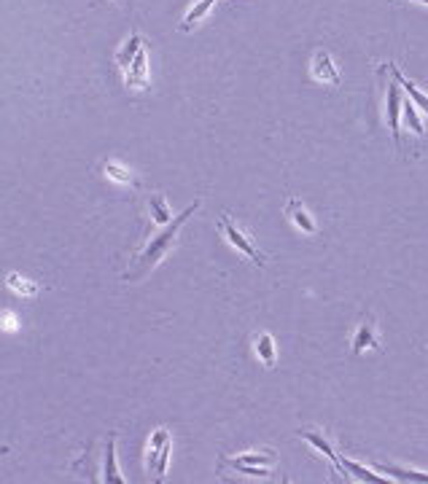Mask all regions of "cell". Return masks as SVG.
<instances>
[{
  "label": "cell",
  "mask_w": 428,
  "mask_h": 484,
  "mask_svg": "<svg viewBox=\"0 0 428 484\" xmlns=\"http://www.w3.org/2000/svg\"><path fill=\"white\" fill-rule=\"evenodd\" d=\"M199 205H202V199H194V202L186 207L181 216L172 218L170 223H165V229H162L157 237H151L146 248H143V251H140V253L132 258V266L124 272V280H140L143 275H148L154 266L160 264L162 258H165V253H167V251L172 248V242H175V237H178L181 226H184L186 221H189V218H192L197 210H199Z\"/></svg>",
  "instance_id": "6da1fadb"
},
{
  "label": "cell",
  "mask_w": 428,
  "mask_h": 484,
  "mask_svg": "<svg viewBox=\"0 0 428 484\" xmlns=\"http://www.w3.org/2000/svg\"><path fill=\"white\" fill-rule=\"evenodd\" d=\"M219 226H221V231L226 234V240L232 242V245L237 248V251H243V253L248 256V258H251L254 264H259V266L267 264V256L261 253V251H259L256 245H254V242L248 240V234H243V231L237 229V226H234V223L229 221V218L221 216V223H219Z\"/></svg>",
  "instance_id": "7a4b0ae2"
},
{
  "label": "cell",
  "mask_w": 428,
  "mask_h": 484,
  "mask_svg": "<svg viewBox=\"0 0 428 484\" xmlns=\"http://www.w3.org/2000/svg\"><path fill=\"white\" fill-rule=\"evenodd\" d=\"M388 86V95H385V113H388V130H391L393 135V143H396V148H402V130H399V113L404 110V100H402V86H399V81L393 78Z\"/></svg>",
  "instance_id": "3957f363"
},
{
  "label": "cell",
  "mask_w": 428,
  "mask_h": 484,
  "mask_svg": "<svg viewBox=\"0 0 428 484\" xmlns=\"http://www.w3.org/2000/svg\"><path fill=\"white\" fill-rule=\"evenodd\" d=\"M299 433V438H305V441H310L313 447L318 449V452H323L326 458L331 460V465H334V471H343V458L334 452V447H331L329 441H326V436L320 433V431H315V428H299L296 431Z\"/></svg>",
  "instance_id": "277c9868"
},
{
  "label": "cell",
  "mask_w": 428,
  "mask_h": 484,
  "mask_svg": "<svg viewBox=\"0 0 428 484\" xmlns=\"http://www.w3.org/2000/svg\"><path fill=\"white\" fill-rule=\"evenodd\" d=\"M313 75H315L318 81L340 84V73H337V68H334V62H331V54L326 51V48L315 51V57H313Z\"/></svg>",
  "instance_id": "5b68a950"
},
{
  "label": "cell",
  "mask_w": 428,
  "mask_h": 484,
  "mask_svg": "<svg viewBox=\"0 0 428 484\" xmlns=\"http://www.w3.org/2000/svg\"><path fill=\"white\" fill-rule=\"evenodd\" d=\"M367 347H380L377 344V337H375V320L372 317H364L361 320V326L355 331L353 337V355H361V352L367 350Z\"/></svg>",
  "instance_id": "8992f818"
},
{
  "label": "cell",
  "mask_w": 428,
  "mask_h": 484,
  "mask_svg": "<svg viewBox=\"0 0 428 484\" xmlns=\"http://www.w3.org/2000/svg\"><path fill=\"white\" fill-rule=\"evenodd\" d=\"M286 216L294 221L299 229L305 231V234H315V223H313V218L307 216L305 205L296 199V196H288V202H286Z\"/></svg>",
  "instance_id": "52a82bcc"
},
{
  "label": "cell",
  "mask_w": 428,
  "mask_h": 484,
  "mask_svg": "<svg viewBox=\"0 0 428 484\" xmlns=\"http://www.w3.org/2000/svg\"><path fill=\"white\" fill-rule=\"evenodd\" d=\"M388 73H391L393 78L399 81V86H402L404 92H407V95L412 97V102H415L417 108H423V110L428 113V95H423V92H420V89H417V86L412 84L409 78H404L402 73H399V68H396V65H388Z\"/></svg>",
  "instance_id": "ba28073f"
},
{
  "label": "cell",
  "mask_w": 428,
  "mask_h": 484,
  "mask_svg": "<svg viewBox=\"0 0 428 484\" xmlns=\"http://www.w3.org/2000/svg\"><path fill=\"white\" fill-rule=\"evenodd\" d=\"M140 48H143V38H140V33H132L130 41L122 46V51L116 54V65H119L122 70H127V68L132 65L135 57H137V51H140Z\"/></svg>",
  "instance_id": "9c48e42d"
},
{
  "label": "cell",
  "mask_w": 428,
  "mask_h": 484,
  "mask_svg": "<svg viewBox=\"0 0 428 484\" xmlns=\"http://www.w3.org/2000/svg\"><path fill=\"white\" fill-rule=\"evenodd\" d=\"M105 482L110 484L124 482L122 476H119V468H116V433L108 436V447H105Z\"/></svg>",
  "instance_id": "30bf717a"
},
{
  "label": "cell",
  "mask_w": 428,
  "mask_h": 484,
  "mask_svg": "<svg viewBox=\"0 0 428 484\" xmlns=\"http://www.w3.org/2000/svg\"><path fill=\"white\" fill-rule=\"evenodd\" d=\"M382 473H391L399 482H428V473L412 471V468H399V465H391V463H380L377 465Z\"/></svg>",
  "instance_id": "8fae6325"
},
{
  "label": "cell",
  "mask_w": 428,
  "mask_h": 484,
  "mask_svg": "<svg viewBox=\"0 0 428 484\" xmlns=\"http://www.w3.org/2000/svg\"><path fill=\"white\" fill-rule=\"evenodd\" d=\"M146 51L140 48L137 51V57L132 60V65H130V73H127V84H132V86H140V84H146V70H148V65H146Z\"/></svg>",
  "instance_id": "7c38bea8"
},
{
  "label": "cell",
  "mask_w": 428,
  "mask_h": 484,
  "mask_svg": "<svg viewBox=\"0 0 428 484\" xmlns=\"http://www.w3.org/2000/svg\"><path fill=\"white\" fill-rule=\"evenodd\" d=\"M213 3H216V0H199L194 9H192V11L184 16V22H181V30H184V33H189V30H192V27H194V24L199 22V19H202V16H205L210 9H213Z\"/></svg>",
  "instance_id": "4fadbf2b"
},
{
  "label": "cell",
  "mask_w": 428,
  "mask_h": 484,
  "mask_svg": "<svg viewBox=\"0 0 428 484\" xmlns=\"http://www.w3.org/2000/svg\"><path fill=\"white\" fill-rule=\"evenodd\" d=\"M6 285L14 290V293H19V296H27V299H33V296H38L41 293V288L38 285H33V283H27L25 278H19V275H9L6 278Z\"/></svg>",
  "instance_id": "5bb4252c"
},
{
  "label": "cell",
  "mask_w": 428,
  "mask_h": 484,
  "mask_svg": "<svg viewBox=\"0 0 428 484\" xmlns=\"http://www.w3.org/2000/svg\"><path fill=\"white\" fill-rule=\"evenodd\" d=\"M221 465H232L234 471L245 473V476H264V479H272V473H269L264 465H251V463H237V460H226V458L219 463V468Z\"/></svg>",
  "instance_id": "9a60e30c"
},
{
  "label": "cell",
  "mask_w": 428,
  "mask_h": 484,
  "mask_svg": "<svg viewBox=\"0 0 428 484\" xmlns=\"http://www.w3.org/2000/svg\"><path fill=\"white\" fill-rule=\"evenodd\" d=\"M256 352H259V358L264 361V366H267V369H272V366H275V342H272V337H269V334H259Z\"/></svg>",
  "instance_id": "2e32d148"
},
{
  "label": "cell",
  "mask_w": 428,
  "mask_h": 484,
  "mask_svg": "<svg viewBox=\"0 0 428 484\" xmlns=\"http://www.w3.org/2000/svg\"><path fill=\"white\" fill-rule=\"evenodd\" d=\"M343 468L345 471H350L355 476V479H361V482H369V484H382L385 479L382 476H377V473H372L369 468H364V465H358V463H353V460H345L343 458Z\"/></svg>",
  "instance_id": "e0dca14e"
},
{
  "label": "cell",
  "mask_w": 428,
  "mask_h": 484,
  "mask_svg": "<svg viewBox=\"0 0 428 484\" xmlns=\"http://www.w3.org/2000/svg\"><path fill=\"white\" fill-rule=\"evenodd\" d=\"M105 172H108L113 181H119V183H130V186H135V178L130 175V169H124L122 164H116V162H105Z\"/></svg>",
  "instance_id": "ac0fdd59"
},
{
  "label": "cell",
  "mask_w": 428,
  "mask_h": 484,
  "mask_svg": "<svg viewBox=\"0 0 428 484\" xmlns=\"http://www.w3.org/2000/svg\"><path fill=\"white\" fill-rule=\"evenodd\" d=\"M417 105L415 102H404V119H407V124H409V130H412V132L415 135H423L426 132V130H423V124H420V119H417Z\"/></svg>",
  "instance_id": "d6986e66"
},
{
  "label": "cell",
  "mask_w": 428,
  "mask_h": 484,
  "mask_svg": "<svg viewBox=\"0 0 428 484\" xmlns=\"http://www.w3.org/2000/svg\"><path fill=\"white\" fill-rule=\"evenodd\" d=\"M148 207H151V213H154V221H157V223H170V210H167V205H165V199H162V196H154V199L148 202Z\"/></svg>",
  "instance_id": "ffe728a7"
},
{
  "label": "cell",
  "mask_w": 428,
  "mask_h": 484,
  "mask_svg": "<svg viewBox=\"0 0 428 484\" xmlns=\"http://www.w3.org/2000/svg\"><path fill=\"white\" fill-rule=\"evenodd\" d=\"M167 460H170V441L160 449V458H157V465H154V473H157V482L165 479V471H167Z\"/></svg>",
  "instance_id": "44dd1931"
},
{
  "label": "cell",
  "mask_w": 428,
  "mask_h": 484,
  "mask_svg": "<svg viewBox=\"0 0 428 484\" xmlns=\"http://www.w3.org/2000/svg\"><path fill=\"white\" fill-rule=\"evenodd\" d=\"M415 3H426V6H428V0H415Z\"/></svg>",
  "instance_id": "7402d4cb"
}]
</instances>
